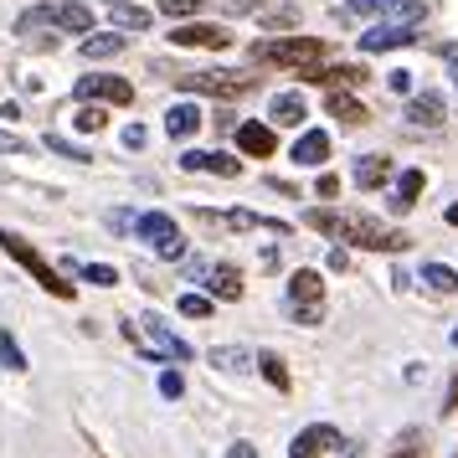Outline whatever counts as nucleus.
Returning <instances> with one entry per match:
<instances>
[{
	"instance_id": "nucleus-1",
	"label": "nucleus",
	"mask_w": 458,
	"mask_h": 458,
	"mask_svg": "<svg viewBox=\"0 0 458 458\" xmlns=\"http://www.w3.org/2000/svg\"><path fill=\"white\" fill-rule=\"evenodd\" d=\"M304 227L325 232L345 248H366V252H407L412 237L407 232L386 227L381 216H366V211H330V207H310L304 211Z\"/></svg>"
},
{
	"instance_id": "nucleus-2",
	"label": "nucleus",
	"mask_w": 458,
	"mask_h": 458,
	"mask_svg": "<svg viewBox=\"0 0 458 458\" xmlns=\"http://www.w3.org/2000/svg\"><path fill=\"white\" fill-rule=\"evenodd\" d=\"M37 26H57V31H67V37H88V31H93V11H88L83 0H47V5L21 11L16 37H31Z\"/></svg>"
},
{
	"instance_id": "nucleus-3",
	"label": "nucleus",
	"mask_w": 458,
	"mask_h": 458,
	"mask_svg": "<svg viewBox=\"0 0 458 458\" xmlns=\"http://www.w3.org/2000/svg\"><path fill=\"white\" fill-rule=\"evenodd\" d=\"M124 335H129V340H134L145 355H155V360H191V355H196V345H191V340H181V335L170 330L165 319H160V314L129 319Z\"/></svg>"
},
{
	"instance_id": "nucleus-4",
	"label": "nucleus",
	"mask_w": 458,
	"mask_h": 458,
	"mask_svg": "<svg viewBox=\"0 0 458 458\" xmlns=\"http://www.w3.org/2000/svg\"><path fill=\"white\" fill-rule=\"evenodd\" d=\"M284 314H289L293 325H319L325 319V278H319V268H299L289 278Z\"/></svg>"
},
{
	"instance_id": "nucleus-5",
	"label": "nucleus",
	"mask_w": 458,
	"mask_h": 458,
	"mask_svg": "<svg viewBox=\"0 0 458 458\" xmlns=\"http://www.w3.org/2000/svg\"><path fill=\"white\" fill-rule=\"evenodd\" d=\"M252 57H258V63L293 67V72H310L314 63H325V42H319V37H273V42L252 47Z\"/></svg>"
},
{
	"instance_id": "nucleus-6",
	"label": "nucleus",
	"mask_w": 458,
	"mask_h": 458,
	"mask_svg": "<svg viewBox=\"0 0 458 458\" xmlns=\"http://www.w3.org/2000/svg\"><path fill=\"white\" fill-rule=\"evenodd\" d=\"M0 248L11 252V258H16V263H21V268L31 273V278H37V284H42L47 293H57V299H72V284H67L63 273L52 268V263H47L42 252H37L31 242H26V237H16L11 227H0Z\"/></svg>"
},
{
	"instance_id": "nucleus-7",
	"label": "nucleus",
	"mask_w": 458,
	"mask_h": 458,
	"mask_svg": "<svg viewBox=\"0 0 458 458\" xmlns=\"http://www.w3.org/2000/svg\"><path fill=\"white\" fill-rule=\"evenodd\" d=\"M191 284L201 293H211V299H222V304L242 299V273L232 268V263H222V258H196L191 263Z\"/></svg>"
},
{
	"instance_id": "nucleus-8",
	"label": "nucleus",
	"mask_w": 458,
	"mask_h": 458,
	"mask_svg": "<svg viewBox=\"0 0 458 458\" xmlns=\"http://www.w3.org/2000/svg\"><path fill=\"white\" fill-rule=\"evenodd\" d=\"M196 222L211 232H273V237H289V222H278V216H258V211H242V207H232V211H211L201 207L196 211Z\"/></svg>"
},
{
	"instance_id": "nucleus-9",
	"label": "nucleus",
	"mask_w": 458,
	"mask_h": 458,
	"mask_svg": "<svg viewBox=\"0 0 458 458\" xmlns=\"http://www.w3.org/2000/svg\"><path fill=\"white\" fill-rule=\"evenodd\" d=\"M134 232H140L165 263H181V258H186V237H181V227H175L170 211H145V216H134Z\"/></svg>"
},
{
	"instance_id": "nucleus-10",
	"label": "nucleus",
	"mask_w": 458,
	"mask_h": 458,
	"mask_svg": "<svg viewBox=\"0 0 458 458\" xmlns=\"http://www.w3.org/2000/svg\"><path fill=\"white\" fill-rule=\"evenodd\" d=\"M181 93L191 98H242L248 93V78H237V72H222V67H207V72H186V78H175Z\"/></svg>"
},
{
	"instance_id": "nucleus-11",
	"label": "nucleus",
	"mask_w": 458,
	"mask_h": 458,
	"mask_svg": "<svg viewBox=\"0 0 458 458\" xmlns=\"http://www.w3.org/2000/svg\"><path fill=\"white\" fill-rule=\"evenodd\" d=\"M72 98H78V104H129L134 88H129L124 78H114V72H88V78H78Z\"/></svg>"
},
{
	"instance_id": "nucleus-12",
	"label": "nucleus",
	"mask_w": 458,
	"mask_h": 458,
	"mask_svg": "<svg viewBox=\"0 0 458 458\" xmlns=\"http://www.w3.org/2000/svg\"><path fill=\"white\" fill-rule=\"evenodd\" d=\"M181 170H207V175H222V181H237L242 175V160H232V155H222V149H186L181 155Z\"/></svg>"
},
{
	"instance_id": "nucleus-13",
	"label": "nucleus",
	"mask_w": 458,
	"mask_h": 458,
	"mask_svg": "<svg viewBox=\"0 0 458 458\" xmlns=\"http://www.w3.org/2000/svg\"><path fill=\"white\" fill-rule=\"evenodd\" d=\"M170 42L175 47H207V52H222V47L232 42L227 26H211V21H181L175 31H170Z\"/></svg>"
},
{
	"instance_id": "nucleus-14",
	"label": "nucleus",
	"mask_w": 458,
	"mask_h": 458,
	"mask_svg": "<svg viewBox=\"0 0 458 458\" xmlns=\"http://www.w3.org/2000/svg\"><path fill=\"white\" fill-rule=\"evenodd\" d=\"M330 448H340V433H335L330 422H314V428H304L289 443V458H325Z\"/></svg>"
},
{
	"instance_id": "nucleus-15",
	"label": "nucleus",
	"mask_w": 458,
	"mask_h": 458,
	"mask_svg": "<svg viewBox=\"0 0 458 458\" xmlns=\"http://www.w3.org/2000/svg\"><path fill=\"white\" fill-rule=\"evenodd\" d=\"M407 42H417V26L381 21V26H371V31L360 37V52H396V47H407Z\"/></svg>"
},
{
	"instance_id": "nucleus-16",
	"label": "nucleus",
	"mask_w": 458,
	"mask_h": 458,
	"mask_svg": "<svg viewBox=\"0 0 458 458\" xmlns=\"http://www.w3.org/2000/svg\"><path fill=\"white\" fill-rule=\"evenodd\" d=\"M289 160H293V165H325V160H330V134H319V129H304V134L293 140Z\"/></svg>"
},
{
	"instance_id": "nucleus-17",
	"label": "nucleus",
	"mask_w": 458,
	"mask_h": 458,
	"mask_svg": "<svg viewBox=\"0 0 458 458\" xmlns=\"http://www.w3.org/2000/svg\"><path fill=\"white\" fill-rule=\"evenodd\" d=\"M443 114H448V104H443V93H412V104H407V119H412L417 129H437L443 124Z\"/></svg>"
},
{
	"instance_id": "nucleus-18",
	"label": "nucleus",
	"mask_w": 458,
	"mask_h": 458,
	"mask_svg": "<svg viewBox=\"0 0 458 458\" xmlns=\"http://www.w3.org/2000/svg\"><path fill=\"white\" fill-rule=\"evenodd\" d=\"M237 149L252 155V160H268L273 149H278V134H273V124H242L237 129Z\"/></svg>"
},
{
	"instance_id": "nucleus-19",
	"label": "nucleus",
	"mask_w": 458,
	"mask_h": 458,
	"mask_svg": "<svg viewBox=\"0 0 458 458\" xmlns=\"http://www.w3.org/2000/svg\"><path fill=\"white\" fill-rule=\"evenodd\" d=\"M299 78H304V83H325V88H360L366 83V67H319L314 63L310 72H299Z\"/></svg>"
},
{
	"instance_id": "nucleus-20",
	"label": "nucleus",
	"mask_w": 458,
	"mask_h": 458,
	"mask_svg": "<svg viewBox=\"0 0 458 458\" xmlns=\"http://www.w3.org/2000/svg\"><path fill=\"white\" fill-rule=\"evenodd\" d=\"M351 181L360 191L386 186V181H392V160H386V155H360V160H355V170H351Z\"/></svg>"
},
{
	"instance_id": "nucleus-21",
	"label": "nucleus",
	"mask_w": 458,
	"mask_h": 458,
	"mask_svg": "<svg viewBox=\"0 0 458 458\" xmlns=\"http://www.w3.org/2000/svg\"><path fill=\"white\" fill-rule=\"evenodd\" d=\"M304 114H310V108H304V93H278V98L268 104L273 129H299L304 124Z\"/></svg>"
},
{
	"instance_id": "nucleus-22",
	"label": "nucleus",
	"mask_w": 458,
	"mask_h": 458,
	"mask_svg": "<svg viewBox=\"0 0 458 458\" xmlns=\"http://www.w3.org/2000/svg\"><path fill=\"white\" fill-rule=\"evenodd\" d=\"M325 108H330V119H340V124H366V119H371V114H366V104H360L355 93H345V88H330Z\"/></svg>"
},
{
	"instance_id": "nucleus-23",
	"label": "nucleus",
	"mask_w": 458,
	"mask_h": 458,
	"mask_svg": "<svg viewBox=\"0 0 458 458\" xmlns=\"http://www.w3.org/2000/svg\"><path fill=\"white\" fill-rule=\"evenodd\" d=\"M201 124H207V119H201V104H175V108H165V134H175V140H191Z\"/></svg>"
},
{
	"instance_id": "nucleus-24",
	"label": "nucleus",
	"mask_w": 458,
	"mask_h": 458,
	"mask_svg": "<svg viewBox=\"0 0 458 458\" xmlns=\"http://www.w3.org/2000/svg\"><path fill=\"white\" fill-rule=\"evenodd\" d=\"M422 186H428V175H422V170H402V175H396V186H392V211H412L417 196H422Z\"/></svg>"
},
{
	"instance_id": "nucleus-25",
	"label": "nucleus",
	"mask_w": 458,
	"mask_h": 458,
	"mask_svg": "<svg viewBox=\"0 0 458 458\" xmlns=\"http://www.w3.org/2000/svg\"><path fill=\"white\" fill-rule=\"evenodd\" d=\"M417 278H422V289H428V293H443V299H448V293H458V273L448 268V263H422V273H417Z\"/></svg>"
},
{
	"instance_id": "nucleus-26",
	"label": "nucleus",
	"mask_w": 458,
	"mask_h": 458,
	"mask_svg": "<svg viewBox=\"0 0 458 458\" xmlns=\"http://www.w3.org/2000/svg\"><path fill=\"white\" fill-rule=\"evenodd\" d=\"M119 52H124V37H119V31L83 37V57H88V63H104V57H119Z\"/></svg>"
},
{
	"instance_id": "nucleus-27",
	"label": "nucleus",
	"mask_w": 458,
	"mask_h": 458,
	"mask_svg": "<svg viewBox=\"0 0 458 458\" xmlns=\"http://www.w3.org/2000/svg\"><path fill=\"white\" fill-rule=\"evenodd\" d=\"M386 458H428V433H422V428L396 433V443H392V454Z\"/></svg>"
},
{
	"instance_id": "nucleus-28",
	"label": "nucleus",
	"mask_w": 458,
	"mask_h": 458,
	"mask_svg": "<svg viewBox=\"0 0 458 458\" xmlns=\"http://www.w3.org/2000/svg\"><path fill=\"white\" fill-rule=\"evenodd\" d=\"M207 360L216 371H248V351H242V345H211Z\"/></svg>"
},
{
	"instance_id": "nucleus-29",
	"label": "nucleus",
	"mask_w": 458,
	"mask_h": 458,
	"mask_svg": "<svg viewBox=\"0 0 458 458\" xmlns=\"http://www.w3.org/2000/svg\"><path fill=\"white\" fill-rule=\"evenodd\" d=\"M258 371H263V381H268V386H278V392H289V366H284V360H278L273 351H263V355H258Z\"/></svg>"
},
{
	"instance_id": "nucleus-30",
	"label": "nucleus",
	"mask_w": 458,
	"mask_h": 458,
	"mask_svg": "<svg viewBox=\"0 0 458 458\" xmlns=\"http://www.w3.org/2000/svg\"><path fill=\"white\" fill-rule=\"evenodd\" d=\"M149 21H155V16H149V11H140V5H124V0L114 5V26H124V31H145Z\"/></svg>"
},
{
	"instance_id": "nucleus-31",
	"label": "nucleus",
	"mask_w": 458,
	"mask_h": 458,
	"mask_svg": "<svg viewBox=\"0 0 458 458\" xmlns=\"http://www.w3.org/2000/svg\"><path fill=\"white\" fill-rule=\"evenodd\" d=\"M78 278H83V284H98V289H114V284H119V273L108 268V263H78Z\"/></svg>"
},
{
	"instance_id": "nucleus-32",
	"label": "nucleus",
	"mask_w": 458,
	"mask_h": 458,
	"mask_svg": "<svg viewBox=\"0 0 458 458\" xmlns=\"http://www.w3.org/2000/svg\"><path fill=\"white\" fill-rule=\"evenodd\" d=\"M211 304H216V299H211V293H201V289L181 293V314H186V319H211Z\"/></svg>"
},
{
	"instance_id": "nucleus-33",
	"label": "nucleus",
	"mask_w": 458,
	"mask_h": 458,
	"mask_svg": "<svg viewBox=\"0 0 458 458\" xmlns=\"http://www.w3.org/2000/svg\"><path fill=\"white\" fill-rule=\"evenodd\" d=\"M42 145L52 149V155H63V160H78V165H88V160H93V155H88L83 145H72V140H63V134H47Z\"/></svg>"
},
{
	"instance_id": "nucleus-34",
	"label": "nucleus",
	"mask_w": 458,
	"mask_h": 458,
	"mask_svg": "<svg viewBox=\"0 0 458 458\" xmlns=\"http://www.w3.org/2000/svg\"><path fill=\"white\" fill-rule=\"evenodd\" d=\"M0 366L5 371H26V355H21V345H16L11 330H0Z\"/></svg>"
},
{
	"instance_id": "nucleus-35",
	"label": "nucleus",
	"mask_w": 458,
	"mask_h": 458,
	"mask_svg": "<svg viewBox=\"0 0 458 458\" xmlns=\"http://www.w3.org/2000/svg\"><path fill=\"white\" fill-rule=\"evenodd\" d=\"M386 16H392V21L417 26L422 16H428V5H422V0H392V5H386Z\"/></svg>"
},
{
	"instance_id": "nucleus-36",
	"label": "nucleus",
	"mask_w": 458,
	"mask_h": 458,
	"mask_svg": "<svg viewBox=\"0 0 458 458\" xmlns=\"http://www.w3.org/2000/svg\"><path fill=\"white\" fill-rule=\"evenodd\" d=\"M72 124L83 129V134H93V129H104V124H108V114H104L98 104H83V108H78V119H72Z\"/></svg>"
},
{
	"instance_id": "nucleus-37",
	"label": "nucleus",
	"mask_w": 458,
	"mask_h": 458,
	"mask_svg": "<svg viewBox=\"0 0 458 458\" xmlns=\"http://www.w3.org/2000/svg\"><path fill=\"white\" fill-rule=\"evenodd\" d=\"M392 0H345L340 5V16H376V11H386Z\"/></svg>"
},
{
	"instance_id": "nucleus-38",
	"label": "nucleus",
	"mask_w": 458,
	"mask_h": 458,
	"mask_svg": "<svg viewBox=\"0 0 458 458\" xmlns=\"http://www.w3.org/2000/svg\"><path fill=\"white\" fill-rule=\"evenodd\" d=\"M160 11H165V16H175V21H186V16H196V11H201V0H160Z\"/></svg>"
},
{
	"instance_id": "nucleus-39",
	"label": "nucleus",
	"mask_w": 458,
	"mask_h": 458,
	"mask_svg": "<svg viewBox=\"0 0 458 458\" xmlns=\"http://www.w3.org/2000/svg\"><path fill=\"white\" fill-rule=\"evenodd\" d=\"M181 392H186L181 371H160V396H165V402H181Z\"/></svg>"
},
{
	"instance_id": "nucleus-40",
	"label": "nucleus",
	"mask_w": 458,
	"mask_h": 458,
	"mask_svg": "<svg viewBox=\"0 0 458 458\" xmlns=\"http://www.w3.org/2000/svg\"><path fill=\"white\" fill-rule=\"evenodd\" d=\"M26 149H31V140L11 134V129H0V155H26Z\"/></svg>"
},
{
	"instance_id": "nucleus-41",
	"label": "nucleus",
	"mask_w": 458,
	"mask_h": 458,
	"mask_svg": "<svg viewBox=\"0 0 458 458\" xmlns=\"http://www.w3.org/2000/svg\"><path fill=\"white\" fill-rule=\"evenodd\" d=\"M386 88H392V93H412V72H407V67L386 72Z\"/></svg>"
},
{
	"instance_id": "nucleus-42",
	"label": "nucleus",
	"mask_w": 458,
	"mask_h": 458,
	"mask_svg": "<svg viewBox=\"0 0 458 458\" xmlns=\"http://www.w3.org/2000/svg\"><path fill=\"white\" fill-rule=\"evenodd\" d=\"M263 21H268V26H293V21H299V11H293V5H284V11H268Z\"/></svg>"
},
{
	"instance_id": "nucleus-43",
	"label": "nucleus",
	"mask_w": 458,
	"mask_h": 458,
	"mask_svg": "<svg viewBox=\"0 0 458 458\" xmlns=\"http://www.w3.org/2000/svg\"><path fill=\"white\" fill-rule=\"evenodd\" d=\"M252 11H263V0H227V16H252Z\"/></svg>"
},
{
	"instance_id": "nucleus-44",
	"label": "nucleus",
	"mask_w": 458,
	"mask_h": 458,
	"mask_svg": "<svg viewBox=\"0 0 458 458\" xmlns=\"http://www.w3.org/2000/svg\"><path fill=\"white\" fill-rule=\"evenodd\" d=\"M124 145H129V149L145 145V124H129V129H124Z\"/></svg>"
},
{
	"instance_id": "nucleus-45",
	"label": "nucleus",
	"mask_w": 458,
	"mask_h": 458,
	"mask_svg": "<svg viewBox=\"0 0 458 458\" xmlns=\"http://www.w3.org/2000/svg\"><path fill=\"white\" fill-rule=\"evenodd\" d=\"M330 268H335V273H345V268H351V252L335 248V252H330Z\"/></svg>"
},
{
	"instance_id": "nucleus-46",
	"label": "nucleus",
	"mask_w": 458,
	"mask_h": 458,
	"mask_svg": "<svg viewBox=\"0 0 458 458\" xmlns=\"http://www.w3.org/2000/svg\"><path fill=\"white\" fill-rule=\"evenodd\" d=\"M335 191H340V181H335V175H319V196H325V201H330Z\"/></svg>"
},
{
	"instance_id": "nucleus-47",
	"label": "nucleus",
	"mask_w": 458,
	"mask_h": 458,
	"mask_svg": "<svg viewBox=\"0 0 458 458\" xmlns=\"http://www.w3.org/2000/svg\"><path fill=\"white\" fill-rule=\"evenodd\" d=\"M227 458H258V448H252V443H232Z\"/></svg>"
},
{
	"instance_id": "nucleus-48",
	"label": "nucleus",
	"mask_w": 458,
	"mask_h": 458,
	"mask_svg": "<svg viewBox=\"0 0 458 458\" xmlns=\"http://www.w3.org/2000/svg\"><path fill=\"white\" fill-rule=\"evenodd\" d=\"M458 407V376H454V386H448V396H443V412H454Z\"/></svg>"
},
{
	"instance_id": "nucleus-49",
	"label": "nucleus",
	"mask_w": 458,
	"mask_h": 458,
	"mask_svg": "<svg viewBox=\"0 0 458 458\" xmlns=\"http://www.w3.org/2000/svg\"><path fill=\"white\" fill-rule=\"evenodd\" d=\"M335 458H355V443H345V437H340V454Z\"/></svg>"
},
{
	"instance_id": "nucleus-50",
	"label": "nucleus",
	"mask_w": 458,
	"mask_h": 458,
	"mask_svg": "<svg viewBox=\"0 0 458 458\" xmlns=\"http://www.w3.org/2000/svg\"><path fill=\"white\" fill-rule=\"evenodd\" d=\"M443 57H448V63L458 67V47H443Z\"/></svg>"
},
{
	"instance_id": "nucleus-51",
	"label": "nucleus",
	"mask_w": 458,
	"mask_h": 458,
	"mask_svg": "<svg viewBox=\"0 0 458 458\" xmlns=\"http://www.w3.org/2000/svg\"><path fill=\"white\" fill-rule=\"evenodd\" d=\"M448 227H458V201H454V207H448Z\"/></svg>"
},
{
	"instance_id": "nucleus-52",
	"label": "nucleus",
	"mask_w": 458,
	"mask_h": 458,
	"mask_svg": "<svg viewBox=\"0 0 458 458\" xmlns=\"http://www.w3.org/2000/svg\"><path fill=\"white\" fill-rule=\"evenodd\" d=\"M108 5H119V0H108Z\"/></svg>"
}]
</instances>
